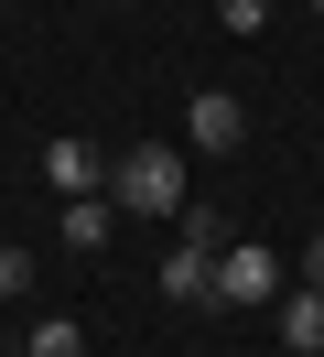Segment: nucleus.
Segmentation results:
<instances>
[{
  "instance_id": "nucleus-1",
  "label": "nucleus",
  "mask_w": 324,
  "mask_h": 357,
  "mask_svg": "<svg viewBox=\"0 0 324 357\" xmlns=\"http://www.w3.org/2000/svg\"><path fill=\"white\" fill-rule=\"evenodd\" d=\"M108 206H119V217H184L194 206V174H184V152H173V141H141V152H108Z\"/></svg>"
},
{
  "instance_id": "nucleus-2",
  "label": "nucleus",
  "mask_w": 324,
  "mask_h": 357,
  "mask_svg": "<svg viewBox=\"0 0 324 357\" xmlns=\"http://www.w3.org/2000/svg\"><path fill=\"white\" fill-rule=\"evenodd\" d=\"M281 282H292V271H281V249H259V238H227V249H216V303H227V314L281 303Z\"/></svg>"
},
{
  "instance_id": "nucleus-3",
  "label": "nucleus",
  "mask_w": 324,
  "mask_h": 357,
  "mask_svg": "<svg viewBox=\"0 0 324 357\" xmlns=\"http://www.w3.org/2000/svg\"><path fill=\"white\" fill-rule=\"evenodd\" d=\"M43 184H54V206L108 195V152H98V141H76V130H54V141H43Z\"/></svg>"
},
{
  "instance_id": "nucleus-4",
  "label": "nucleus",
  "mask_w": 324,
  "mask_h": 357,
  "mask_svg": "<svg viewBox=\"0 0 324 357\" xmlns=\"http://www.w3.org/2000/svg\"><path fill=\"white\" fill-rule=\"evenodd\" d=\"M238 141H249V109L227 87H194L184 98V152H238Z\"/></svg>"
},
{
  "instance_id": "nucleus-5",
  "label": "nucleus",
  "mask_w": 324,
  "mask_h": 357,
  "mask_svg": "<svg viewBox=\"0 0 324 357\" xmlns=\"http://www.w3.org/2000/svg\"><path fill=\"white\" fill-rule=\"evenodd\" d=\"M151 282H162V303H216V249H194V238H173Z\"/></svg>"
},
{
  "instance_id": "nucleus-6",
  "label": "nucleus",
  "mask_w": 324,
  "mask_h": 357,
  "mask_svg": "<svg viewBox=\"0 0 324 357\" xmlns=\"http://www.w3.org/2000/svg\"><path fill=\"white\" fill-rule=\"evenodd\" d=\"M281 347H292V357H324V292H281Z\"/></svg>"
},
{
  "instance_id": "nucleus-7",
  "label": "nucleus",
  "mask_w": 324,
  "mask_h": 357,
  "mask_svg": "<svg viewBox=\"0 0 324 357\" xmlns=\"http://www.w3.org/2000/svg\"><path fill=\"white\" fill-rule=\"evenodd\" d=\"M108 227H119V206H108V195H76V206H65V249H76V260H98Z\"/></svg>"
},
{
  "instance_id": "nucleus-8",
  "label": "nucleus",
  "mask_w": 324,
  "mask_h": 357,
  "mask_svg": "<svg viewBox=\"0 0 324 357\" xmlns=\"http://www.w3.org/2000/svg\"><path fill=\"white\" fill-rule=\"evenodd\" d=\"M22 357H86V325L76 314H43V325L22 335Z\"/></svg>"
},
{
  "instance_id": "nucleus-9",
  "label": "nucleus",
  "mask_w": 324,
  "mask_h": 357,
  "mask_svg": "<svg viewBox=\"0 0 324 357\" xmlns=\"http://www.w3.org/2000/svg\"><path fill=\"white\" fill-rule=\"evenodd\" d=\"M33 282H43V260H33V249H0V303H22Z\"/></svg>"
},
{
  "instance_id": "nucleus-10",
  "label": "nucleus",
  "mask_w": 324,
  "mask_h": 357,
  "mask_svg": "<svg viewBox=\"0 0 324 357\" xmlns=\"http://www.w3.org/2000/svg\"><path fill=\"white\" fill-rule=\"evenodd\" d=\"M216 22H227L238 44H249V33H270V0H216Z\"/></svg>"
},
{
  "instance_id": "nucleus-11",
  "label": "nucleus",
  "mask_w": 324,
  "mask_h": 357,
  "mask_svg": "<svg viewBox=\"0 0 324 357\" xmlns=\"http://www.w3.org/2000/svg\"><path fill=\"white\" fill-rule=\"evenodd\" d=\"M302 292H324V238H314V249H302Z\"/></svg>"
}]
</instances>
